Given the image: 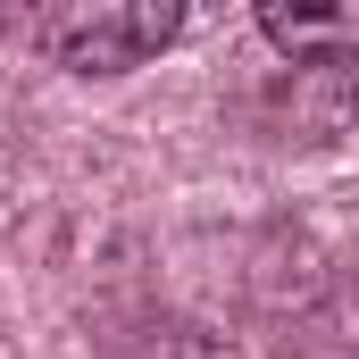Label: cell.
<instances>
[{"mask_svg":"<svg viewBox=\"0 0 359 359\" xmlns=\"http://www.w3.org/2000/svg\"><path fill=\"white\" fill-rule=\"evenodd\" d=\"M176 34H184L176 0H67V8L25 17V42H34L50 67H67V76H126V67H151Z\"/></svg>","mask_w":359,"mask_h":359,"instance_id":"cell-1","label":"cell"},{"mask_svg":"<svg viewBox=\"0 0 359 359\" xmlns=\"http://www.w3.org/2000/svg\"><path fill=\"white\" fill-rule=\"evenodd\" d=\"M259 34L292 67H359V8H259Z\"/></svg>","mask_w":359,"mask_h":359,"instance_id":"cell-2","label":"cell"}]
</instances>
